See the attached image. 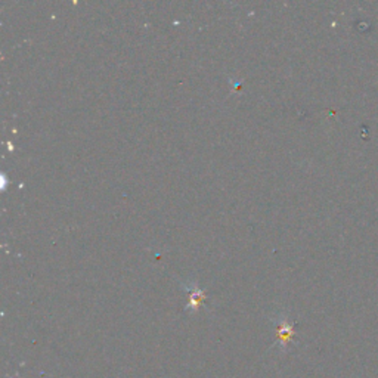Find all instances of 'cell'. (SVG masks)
I'll list each match as a JSON object with an SVG mask.
<instances>
[{"label": "cell", "mask_w": 378, "mask_h": 378, "mask_svg": "<svg viewBox=\"0 0 378 378\" xmlns=\"http://www.w3.org/2000/svg\"><path fill=\"white\" fill-rule=\"evenodd\" d=\"M204 299V295L201 293V290H198V288H194V291L191 293V306H192V309H196L195 306L200 305L201 303V300Z\"/></svg>", "instance_id": "7a4b0ae2"}, {"label": "cell", "mask_w": 378, "mask_h": 378, "mask_svg": "<svg viewBox=\"0 0 378 378\" xmlns=\"http://www.w3.org/2000/svg\"><path fill=\"white\" fill-rule=\"evenodd\" d=\"M280 331H278V339H280V344L282 349H285L287 347V344L288 342L291 340V337H293V325L291 324H287V321L285 319H282L280 321Z\"/></svg>", "instance_id": "6da1fadb"}]
</instances>
